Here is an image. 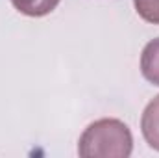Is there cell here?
Segmentation results:
<instances>
[{
	"mask_svg": "<svg viewBox=\"0 0 159 158\" xmlns=\"http://www.w3.org/2000/svg\"><path fill=\"white\" fill-rule=\"evenodd\" d=\"M133 151L129 126L113 117L91 123L78 141V155L83 158H128Z\"/></svg>",
	"mask_w": 159,
	"mask_h": 158,
	"instance_id": "6da1fadb",
	"label": "cell"
},
{
	"mask_svg": "<svg viewBox=\"0 0 159 158\" xmlns=\"http://www.w3.org/2000/svg\"><path fill=\"white\" fill-rule=\"evenodd\" d=\"M141 132L146 143L154 151H159V95L146 104L141 116Z\"/></svg>",
	"mask_w": 159,
	"mask_h": 158,
	"instance_id": "7a4b0ae2",
	"label": "cell"
},
{
	"mask_svg": "<svg viewBox=\"0 0 159 158\" xmlns=\"http://www.w3.org/2000/svg\"><path fill=\"white\" fill-rule=\"evenodd\" d=\"M141 73L150 84L159 87V37L144 45L141 54Z\"/></svg>",
	"mask_w": 159,
	"mask_h": 158,
	"instance_id": "3957f363",
	"label": "cell"
},
{
	"mask_svg": "<svg viewBox=\"0 0 159 158\" xmlns=\"http://www.w3.org/2000/svg\"><path fill=\"white\" fill-rule=\"evenodd\" d=\"M61 0H11L13 7L26 17H44L52 13Z\"/></svg>",
	"mask_w": 159,
	"mask_h": 158,
	"instance_id": "277c9868",
	"label": "cell"
},
{
	"mask_svg": "<svg viewBox=\"0 0 159 158\" xmlns=\"http://www.w3.org/2000/svg\"><path fill=\"white\" fill-rule=\"evenodd\" d=\"M133 6L143 21L159 24V0H133Z\"/></svg>",
	"mask_w": 159,
	"mask_h": 158,
	"instance_id": "5b68a950",
	"label": "cell"
}]
</instances>
